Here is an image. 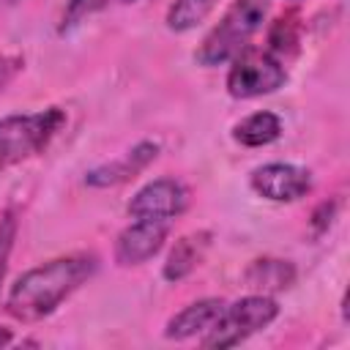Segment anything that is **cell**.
<instances>
[{
    "label": "cell",
    "instance_id": "9c48e42d",
    "mask_svg": "<svg viewBox=\"0 0 350 350\" xmlns=\"http://www.w3.org/2000/svg\"><path fill=\"white\" fill-rule=\"evenodd\" d=\"M156 156H159V145L150 142V139H142V142H137L129 153H123L120 159L93 167V170L85 175V183L93 186V189H112V186L129 183V180H134L142 170H148V167L156 161Z\"/></svg>",
    "mask_w": 350,
    "mask_h": 350
},
{
    "label": "cell",
    "instance_id": "3957f363",
    "mask_svg": "<svg viewBox=\"0 0 350 350\" xmlns=\"http://www.w3.org/2000/svg\"><path fill=\"white\" fill-rule=\"evenodd\" d=\"M63 126L66 112L60 107L0 118V172L41 153Z\"/></svg>",
    "mask_w": 350,
    "mask_h": 350
},
{
    "label": "cell",
    "instance_id": "4fadbf2b",
    "mask_svg": "<svg viewBox=\"0 0 350 350\" xmlns=\"http://www.w3.org/2000/svg\"><path fill=\"white\" fill-rule=\"evenodd\" d=\"M282 137V118L271 109H260L246 115L241 123L232 126V139L243 148H262Z\"/></svg>",
    "mask_w": 350,
    "mask_h": 350
},
{
    "label": "cell",
    "instance_id": "52a82bcc",
    "mask_svg": "<svg viewBox=\"0 0 350 350\" xmlns=\"http://www.w3.org/2000/svg\"><path fill=\"white\" fill-rule=\"evenodd\" d=\"M189 208V189L175 178H156L145 183L131 200H129V216L131 219H164L172 221Z\"/></svg>",
    "mask_w": 350,
    "mask_h": 350
},
{
    "label": "cell",
    "instance_id": "9a60e30c",
    "mask_svg": "<svg viewBox=\"0 0 350 350\" xmlns=\"http://www.w3.org/2000/svg\"><path fill=\"white\" fill-rule=\"evenodd\" d=\"M219 0H175L167 11V27L175 33L194 30L213 8Z\"/></svg>",
    "mask_w": 350,
    "mask_h": 350
},
{
    "label": "cell",
    "instance_id": "5b68a950",
    "mask_svg": "<svg viewBox=\"0 0 350 350\" xmlns=\"http://www.w3.org/2000/svg\"><path fill=\"white\" fill-rule=\"evenodd\" d=\"M287 82L284 60H279L273 52L260 46H243L232 60L227 71V93L232 98H260L273 90H279Z\"/></svg>",
    "mask_w": 350,
    "mask_h": 350
},
{
    "label": "cell",
    "instance_id": "2e32d148",
    "mask_svg": "<svg viewBox=\"0 0 350 350\" xmlns=\"http://www.w3.org/2000/svg\"><path fill=\"white\" fill-rule=\"evenodd\" d=\"M129 3H137V0H68L63 19H60V33L74 30L79 22H85L88 16H93L98 11H107L115 5H129Z\"/></svg>",
    "mask_w": 350,
    "mask_h": 350
},
{
    "label": "cell",
    "instance_id": "7a4b0ae2",
    "mask_svg": "<svg viewBox=\"0 0 350 350\" xmlns=\"http://www.w3.org/2000/svg\"><path fill=\"white\" fill-rule=\"evenodd\" d=\"M268 11H271V0H232L221 14V19L197 46L194 52L197 63L208 68L230 63L262 30Z\"/></svg>",
    "mask_w": 350,
    "mask_h": 350
},
{
    "label": "cell",
    "instance_id": "7c38bea8",
    "mask_svg": "<svg viewBox=\"0 0 350 350\" xmlns=\"http://www.w3.org/2000/svg\"><path fill=\"white\" fill-rule=\"evenodd\" d=\"M211 249V232L208 230H197V232H186L175 241V246L170 249L167 260H164V268H161V276L167 282H180L186 279L208 254Z\"/></svg>",
    "mask_w": 350,
    "mask_h": 350
},
{
    "label": "cell",
    "instance_id": "e0dca14e",
    "mask_svg": "<svg viewBox=\"0 0 350 350\" xmlns=\"http://www.w3.org/2000/svg\"><path fill=\"white\" fill-rule=\"evenodd\" d=\"M16 213L14 211H5L3 219H0V287H3V279H5V271H8V257H11V249H14V241H16Z\"/></svg>",
    "mask_w": 350,
    "mask_h": 350
},
{
    "label": "cell",
    "instance_id": "ba28073f",
    "mask_svg": "<svg viewBox=\"0 0 350 350\" xmlns=\"http://www.w3.org/2000/svg\"><path fill=\"white\" fill-rule=\"evenodd\" d=\"M170 235V221L164 219H134L115 238V262L118 265H142L156 257Z\"/></svg>",
    "mask_w": 350,
    "mask_h": 350
},
{
    "label": "cell",
    "instance_id": "ffe728a7",
    "mask_svg": "<svg viewBox=\"0 0 350 350\" xmlns=\"http://www.w3.org/2000/svg\"><path fill=\"white\" fill-rule=\"evenodd\" d=\"M11 342H14V334H11L8 328H3V325H0V347H8Z\"/></svg>",
    "mask_w": 350,
    "mask_h": 350
},
{
    "label": "cell",
    "instance_id": "5bb4252c",
    "mask_svg": "<svg viewBox=\"0 0 350 350\" xmlns=\"http://www.w3.org/2000/svg\"><path fill=\"white\" fill-rule=\"evenodd\" d=\"M298 38H301V16L295 11L279 14L271 27H268V52H273L279 60H284L287 55L298 52Z\"/></svg>",
    "mask_w": 350,
    "mask_h": 350
},
{
    "label": "cell",
    "instance_id": "277c9868",
    "mask_svg": "<svg viewBox=\"0 0 350 350\" xmlns=\"http://www.w3.org/2000/svg\"><path fill=\"white\" fill-rule=\"evenodd\" d=\"M276 317H279V304L273 301V295L249 293L235 304H224L221 314L200 342L202 347H235L246 342L252 334L268 328Z\"/></svg>",
    "mask_w": 350,
    "mask_h": 350
},
{
    "label": "cell",
    "instance_id": "d6986e66",
    "mask_svg": "<svg viewBox=\"0 0 350 350\" xmlns=\"http://www.w3.org/2000/svg\"><path fill=\"white\" fill-rule=\"evenodd\" d=\"M334 216H336V202H334V200H331V202H320V205L314 208V213H312V232H314V235H323V232L331 227Z\"/></svg>",
    "mask_w": 350,
    "mask_h": 350
},
{
    "label": "cell",
    "instance_id": "8992f818",
    "mask_svg": "<svg viewBox=\"0 0 350 350\" xmlns=\"http://www.w3.org/2000/svg\"><path fill=\"white\" fill-rule=\"evenodd\" d=\"M252 189L271 202H295L312 191V172L298 164H284V161H271L249 175Z\"/></svg>",
    "mask_w": 350,
    "mask_h": 350
},
{
    "label": "cell",
    "instance_id": "44dd1931",
    "mask_svg": "<svg viewBox=\"0 0 350 350\" xmlns=\"http://www.w3.org/2000/svg\"><path fill=\"white\" fill-rule=\"evenodd\" d=\"M3 3H8V5H14V3H19V0H3Z\"/></svg>",
    "mask_w": 350,
    "mask_h": 350
},
{
    "label": "cell",
    "instance_id": "ac0fdd59",
    "mask_svg": "<svg viewBox=\"0 0 350 350\" xmlns=\"http://www.w3.org/2000/svg\"><path fill=\"white\" fill-rule=\"evenodd\" d=\"M25 68L22 55H0V93L16 79V74Z\"/></svg>",
    "mask_w": 350,
    "mask_h": 350
},
{
    "label": "cell",
    "instance_id": "8fae6325",
    "mask_svg": "<svg viewBox=\"0 0 350 350\" xmlns=\"http://www.w3.org/2000/svg\"><path fill=\"white\" fill-rule=\"evenodd\" d=\"M224 309V301L221 298H202V301H194L189 306H183L178 314H172L164 325V336L167 339H175V342H183V339H191L197 334H205L216 317L221 314Z\"/></svg>",
    "mask_w": 350,
    "mask_h": 350
},
{
    "label": "cell",
    "instance_id": "6da1fadb",
    "mask_svg": "<svg viewBox=\"0 0 350 350\" xmlns=\"http://www.w3.org/2000/svg\"><path fill=\"white\" fill-rule=\"evenodd\" d=\"M98 268L93 252H74L41 262L25 271L8 290L5 309L22 323H36L49 317L74 290H79Z\"/></svg>",
    "mask_w": 350,
    "mask_h": 350
},
{
    "label": "cell",
    "instance_id": "30bf717a",
    "mask_svg": "<svg viewBox=\"0 0 350 350\" xmlns=\"http://www.w3.org/2000/svg\"><path fill=\"white\" fill-rule=\"evenodd\" d=\"M298 271L290 260H279V257H257L243 268V284L252 293H284L295 284Z\"/></svg>",
    "mask_w": 350,
    "mask_h": 350
}]
</instances>
